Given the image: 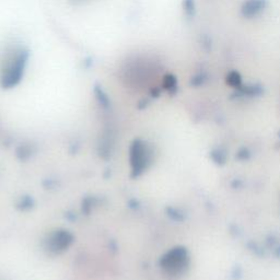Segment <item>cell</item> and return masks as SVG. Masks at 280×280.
<instances>
[{
    "instance_id": "1",
    "label": "cell",
    "mask_w": 280,
    "mask_h": 280,
    "mask_svg": "<svg viewBox=\"0 0 280 280\" xmlns=\"http://www.w3.org/2000/svg\"><path fill=\"white\" fill-rule=\"evenodd\" d=\"M160 267L166 276L178 278L184 275L190 266V255L183 246L173 248L160 258Z\"/></svg>"
},
{
    "instance_id": "7",
    "label": "cell",
    "mask_w": 280,
    "mask_h": 280,
    "mask_svg": "<svg viewBox=\"0 0 280 280\" xmlns=\"http://www.w3.org/2000/svg\"><path fill=\"white\" fill-rule=\"evenodd\" d=\"M226 81H228V84H229L230 86H238V84H241V77H240V74H238V72H231L229 76H228Z\"/></svg>"
},
{
    "instance_id": "4",
    "label": "cell",
    "mask_w": 280,
    "mask_h": 280,
    "mask_svg": "<svg viewBox=\"0 0 280 280\" xmlns=\"http://www.w3.org/2000/svg\"><path fill=\"white\" fill-rule=\"evenodd\" d=\"M74 236L65 229H58L50 232L44 240V250L50 255H60L72 246Z\"/></svg>"
},
{
    "instance_id": "6",
    "label": "cell",
    "mask_w": 280,
    "mask_h": 280,
    "mask_svg": "<svg viewBox=\"0 0 280 280\" xmlns=\"http://www.w3.org/2000/svg\"><path fill=\"white\" fill-rule=\"evenodd\" d=\"M34 154V149L32 144H21L16 149V156L20 160H28Z\"/></svg>"
},
{
    "instance_id": "5",
    "label": "cell",
    "mask_w": 280,
    "mask_h": 280,
    "mask_svg": "<svg viewBox=\"0 0 280 280\" xmlns=\"http://www.w3.org/2000/svg\"><path fill=\"white\" fill-rule=\"evenodd\" d=\"M264 0H248V2H245L243 6V14L246 16H255L264 8Z\"/></svg>"
},
{
    "instance_id": "2",
    "label": "cell",
    "mask_w": 280,
    "mask_h": 280,
    "mask_svg": "<svg viewBox=\"0 0 280 280\" xmlns=\"http://www.w3.org/2000/svg\"><path fill=\"white\" fill-rule=\"evenodd\" d=\"M154 160V150L142 139L134 140L130 149L132 178H138L150 168Z\"/></svg>"
},
{
    "instance_id": "8",
    "label": "cell",
    "mask_w": 280,
    "mask_h": 280,
    "mask_svg": "<svg viewBox=\"0 0 280 280\" xmlns=\"http://www.w3.org/2000/svg\"><path fill=\"white\" fill-rule=\"evenodd\" d=\"M19 208L22 209V210H26V209H30L33 207V200H32V197H22L21 198V200L19 202Z\"/></svg>"
},
{
    "instance_id": "3",
    "label": "cell",
    "mask_w": 280,
    "mask_h": 280,
    "mask_svg": "<svg viewBox=\"0 0 280 280\" xmlns=\"http://www.w3.org/2000/svg\"><path fill=\"white\" fill-rule=\"evenodd\" d=\"M26 62V54L22 50L16 52L6 62L2 70V84L4 88H12L20 82L23 69Z\"/></svg>"
}]
</instances>
